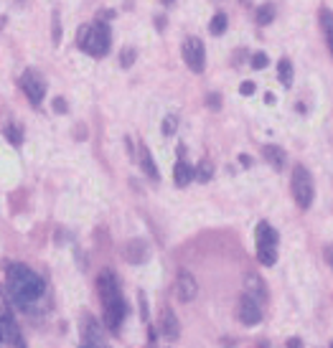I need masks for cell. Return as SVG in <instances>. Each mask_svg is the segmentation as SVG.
Returning <instances> with one entry per match:
<instances>
[{
    "label": "cell",
    "mask_w": 333,
    "mask_h": 348,
    "mask_svg": "<svg viewBox=\"0 0 333 348\" xmlns=\"http://www.w3.org/2000/svg\"><path fill=\"white\" fill-rule=\"evenodd\" d=\"M79 331H81V338H84V346H105V336H102V325L92 318V315H84L81 323H79Z\"/></svg>",
    "instance_id": "cell-10"
},
{
    "label": "cell",
    "mask_w": 333,
    "mask_h": 348,
    "mask_svg": "<svg viewBox=\"0 0 333 348\" xmlns=\"http://www.w3.org/2000/svg\"><path fill=\"white\" fill-rule=\"evenodd\" d=\"M137 150H140V153H137V160H140V168H142V173H145V176H148L150 181H155V183H158L160 173H158V165H155V160H153L150 150H148V147H145L142 142L137 145Z\"/></svg>",
    "instance_id": "cell-13"
},
{
    "label": "cell",
    "mask_w": 333,
    "mask_h": 348,
    "mask_svg": "<svg viewBox=\"0 0 333 348\" xmlns=\"http://www.w3.org/2000/svg\"><path fill=\"white\" fill-rule=\"evenodd\" d=\"M5 287H8L10 302L23 313H36L46 302V282H44V277L36 275L31 267H26L20 262L8 265Z\"/></svg>",
    "instance_id": "cell-1"
},
{
    "label": "cell",
    "mask_w": 333,
    "mask_h": 348,
    "mask_svg": "<svg viewBox=\"0 0 333 348\" xmlns=\"http://www.w3.org/2000/svg\"><path fill=\"white\" fill-rule=\"evenodd\" d=\"M3 133H5V140H8L10 145H15V147L23 142V130H20L18 125H5V130H3Z\"/></svg>",
    "instance_id": "cell-22"
},
{
    "label": "cell",
    "mask_w": 333,
    "mask_h": 348,
    "mask_svg": "<svg viewBox=\"0 0 333 348\" xmlns=\"http://www.w3.org/2000/svg\"><path fill=\"white\" fill-rule=\"evenodd\" d=\"M97 292H99L102 310H105V325L110 331H120L128 318V302L122 297L120 282L110 270H102L97 275Z\"/></svg>",
    "instance_id": "cell-2"
},
{
    "label": "cell",
    "mask_w": 333,
    "mask_h": 348,
    "mask_svg": "<svg viewBox=\"0 0 333 348\" xmlns=\"http://www.w3.org/2000/svg\"><path fill=\"white\" fill-rule=\"evenodd\" d=\"M272 18H275V5H272V3L260 5V8H257V13H255L257 26H267V23H272Z\"/></svg>",
    "instance_id": "cell-20"
},
{
    "label": "cell",
    "mask_w": 333,
    "mask_h": 348,
    "mask_svg": "<svg viewBox=\"0 0 333 348\" xmlns=\"http://www.w3.org/2000/svg\"><path fill=\"white\" fill-rule=\"evenodd\" d=\"M194 181V165H189L183 158L176 163V168H173V183L178 186V188H183V186H189Z\"/></svg>",
    "instance_id": "cell-15"
},
{
    "label": "cell",
    "mask_w": 333,
    "mask_h": 348,
    "mask_svg": "<svg viewBox=\"0 0 333 348\" xmlns=\"http://www.w3.org/2000/svg\"><path fill=\"white\" fill-rule=\"evenodd\" d=\"M331 348H333V343H331Z\"/></svg>",
    "instance_id": "cell-36"
},
{
    "label": "cell",
    "mask_w": 333,
    "mask_h": 348,
    "mask_svg": "<svg viewBox=\"0 0 333 348\" xmlns=\"http://www.w3.org/2000/svg\"><path fill=\"white\" fill-rule=\"evenodd\" d=\"M148 257H150V247H148L145 239H130V242H128V247H125V259H128L130 265H142V262H148Z\"/></svg>",
    "instance_id": "cell-12"
},
{
    "label": "cell",
    "mask_w": 333,
    "mask_h": 348,
    "mask_svg": "<svg viewBox=\"0 0 333 348\" xmlns=\"http://www.w3.org/2000/svg\"><path fill=\"white\" fill-rule=\"evenodd\" d=\"M160 3H163V5H171V3H176V0H160Z\"/></svg>",
    "instance_id": "cell-33"
},
{
    "label": "cell",
    "mask_w": 333,
    "mask_h": 348,
    "mask_svg": "<svg viewBox=\"0 0 333 348\" xmlns=\"http://www.w3.org/2000/svg\"><path fill=\"white\" fill-rule=\"evenodd\" d=\"M318 20H321V28H323L328 51H331V56H333V13L328 8H321V10H318Z\"/></svg>",
    "instance_id": "cell-17"
},
{
    "label": "cell",
    "mask_w": 333,
    "mask_h": 348,
    "mask_svg": "<svg viewBox=\"0 0 333 348\" xmlns=\"http://www.w3.org/2000/svg\"><path fill=\"white\" fill-rule=\"evenodd\" d=\"M81 348H105V346H81Z\"/></svg>",
    "instance_id": "cell-34"
},
{
    "label": "cell",
    "mask_w": 333,
    "mask_h": 348,
    "mask_svg": "<svg viewBox=\"0 0 333 348\" xmlns=\"http://www.w3.org/2000/svg\"><path fill=\"white\" fill-rule=\"evenodd\" d=\"M262 155H265V160L275 170H282V168H285V150H282V147H277V145H265V147H262Z\"/></svg>",
    "instance_id": "cell-16"
},
{
    "label": "cell",
    "mask_w": 333,
    "mask_h": 348,
    "mask_svg": "<svg viewBox=\"0 0 333 348\" xmlns=\"http://www.w3.org/2000/svg\"><path fill=\"white\" fill-rule=\"evenodd\" d=\"M135 56H137L135 49H130V46L122 49V51H120V67H122V69H130V67L135 64Z\"/></svg>",
    "instance_id": "cell-24"
},
{
    "label": "cell",
    "mask_w": 333,
    "mask_h": 348,
    "mask_svg": "<svg viewBox=\"0 0 333 348\" xmlns=\"http://www.w3.org/2000/svg\"><path fill=\"white\" fill-rule=\"evenodd\" d=\"M290 188H293V199L298 204V209H310L313 204V196H316V186H313V176L305 165H295L293 168V181H290Z\"/></svg>",
    "instance_id": "cell-4"
},
{
    "label": "cell",
    "mask_w": 333,
    "mask_h": 348,
    "mask_svg": "<svg viewBox=\"0 0 333 348\" xmlns=\"http://www.w3.org/2000/svg\"><path fill=\"white\" fill-rule=\"evenodd\" d=\"M244 287H247V295H252L255 300H262V302H265L267 297H269V290H267L265 279L257 277V275H247Z\"/></svg>",
    "instance_id": "cell-14"
},
{
    "label": "cell",
    "mask_w": 333,
    "mask_h": 348,
    "mask_svg": "<svg viewBox=\"0 0 333 348\" xmlns=\"http://www.w3.org/2000/svg\"><path fill=\"white\" fill-rule=\"evenodd\" d=\"M237 315H239L242 325H247V328L262 323V308H260V302H257L252 295H247V292H244V295L239 297V302H237Z\"/></svg>",
    "instance_id": "cell-8"
},
{
    "label": "cell",
    "mask_w": 333,
    "mask_h": 348,
    "mask_svg": "<svg viewBox=\"0 0 333 348\" xmlns=\"http://www.w3.org/2000/svg\"><path fill=\"white\" fill-rule=\"evenodd\" d=\"M285 348H303V341H300V338H287Z\"/></svg>",
    "instance_id": "cell-31"
},
{
    "label": "cell",
    "mask_w": 333,
    "mask_h": 348,
    "mask_svg": "<svg viewBox=\"0 0 333 348\" xmlns=\"http://www.w3.org/2000/svg\"><path fill=\"white\" fill-rule=\"evenodd\" d=\"M277 76H280V81L285 86H293V64H290V59H280L277 61Z\"/></svg>",
    "instance_id": "cell-19"
},
{
    "label": "cell",
    "mask_w": 333,
    "mask_h": 348,
    "mask_svg": "<svg viewBox=\"0 0 333 348\" xmlns=\"http://www.w3.org/2000/svg\"><path fill=\"white\" fill-rule=\"evenodd\" d=\"M160 333L168 341H178V336H181V323H178V318L173 315L171 308L160 310Z\"/></svg>",
    "instance_id": "cell-11"
},
{
    "label": "cell",
    "mask_w": 333,
    "mask_h": 348,
    "mask_svg": "<svg viewBox=\"0 0 333 348\" xmlns=\"http://www.w3.org/2000/svg\"><path fill=\"white\" fill-rule=\"evenodd\" d=\"M140 310H142V318L148 320V305H145V295L140 292Z\"/></svg>",
    "instance_id": "cell-32"
},
{
    "label": "cell",
    "mask_w": 333,
    "mask_h": 348,
    "mask_svg": "<svg viewBox=\"0 0 333 348\" xmlns=\"http://www.w3.org/2000/svg\"><path fill=\"white\" fill-rule=\"evenodd\" d=\"M255 81H242V86H239V92L244 94V97H249V94H255Z\"/></svg>",
    "instance_id": "cell-28"
},
{
    "label": "cell",
    "mask_w": 333,
    "mask_h": 348,
    "mask_svg": "<svg viewBox=\"0 0 333 348\" xmlns=\"http://www.w3.org/2000/svg\"><path fill=\"white\" fill-rule=\"evenodd\" d=\"M61 41V23H59V15L54 13V44Z\"/></svg>",
    "instance_id": "cell-27"
},
{
    "label": "cell",
    "mask_w": 333,
    "mask_h": 348,
    "mask_svg": "<svg viewBox=\"0 0 333 348\" xmlns=\"http://www.w3.org/2000/svg\"><path fill=\"white\" fill-rule=\"evenodd\" d=\"M181 54H183V61H186V67L191 71H196V74L203 71V67H206V51H203V44H201L196 36H191V38L183 41Z\"/></svg>",
    "instance_id": "cell-7"
},
{
    "label": "cell",
    "mask_w": 333,
    "mask_h": 348,
    "mask_svg": "<svg viewBox=\"0 0 333 348\" xmlns=\"http://www.w3.org/2000/svg\"><path fill=\"white\" fill-rule=\"evenodd\" d=\"M206 104H209L211 110H219V107H221V99H219V94H209V99H206Z\"/></svg>",
    "instance_id": "cell-29"
},
{
    "label": "cell",
    "mask_w": 333,
    "mask_h": 348,
    "mask_svg": "<svg viewBox=\"0 0 333 348\" xmlns=\"http://www.w3.org/2000/svg\"><path fill=\"white\" fill-rule=\"evenodd\" d=\"M176 295L181 302H191L196 295H199V285H196V277L189 272V270H181L178 277H176Z\"/></svg>",
    "instance_id": "cell-9"
},
{
    "label": "cell",
    "mask_w": 333,
    "mask_h": 348,
    "mask_svg": "<svg viewBox=\"0 0 333 348\" xmlns=\"http://www.w3.org/2000/svg\"><path fill=\"white\" fill-rule=\"evenodd\" d=\"M255 242H257V259L265 267H272L277 262V231L267 221H260L255 229Z\"/></svg>",
    "instance_id": "cell-5"
},
{
    "label": "cell",
    "mask_w": 333,
    "mask_h": 348,
    "mask_svg": "<svg viewBox=\"0 0 333 348\" xmlns=\"http://www.w3.org/2000/svg\"><path fill=\"white\" fill-rule=\"evenodd\" d=\"M194 178L201 181V183H209V181L214 178V165H211V160H209V158H203L199 165L194 168Z\"/></svg>",
    "instance_id": "cell-18"
},
{
    "label": "cell",
    "mask_w": 333,
    "mask_h": 348,
    "mask_svg": "<svg viewBox=\"0 0 333 348\" xmlns=\"http://www.w3.org/2000/svg\"><path fill=\"white\" fill-rule=\"evenodd\" d=\"M110 44H112V36H110V28L105 20H94L92 26H81L76 33V46L97 59L107 56Z\"/></svg>",
    "instance_id": "cell-3"
},
{
    "label": "cell",
    "mask_w": 333,
    "mask_h": 348,
    "mask_svg": "<svg viewBox=\"0 0 333 348\" xmlns=\"http://www.w3.org/2000/svg\"><path fill=\"white\" fill-rule=\"evenodd\" d=\"M176 130H178V117H176V115H165V120H163V135H165V138H173Z\"/></svg>",
    "instance_id": "cell-23"
},
{
    "label": "cell",
    "mask_w": 333,
    "mask_h": 348,
    "mask_svg": "<svg viewBox=\"0 0 333 348\" xmlns=\"http://www.w3.org/2000/svg\"><path fill=\"white\" fill-rule=\"evenodd\" d=\"M20 86H23V92H26V97L31 99V104H41L44 102V97H46V81H44V76L38 74L36 69H26L23 71V76H20Z\"/></svg>",
    "instance_id": "cell-6"
},
{
    "label": "cell",
    "mask_w": 333,
    "mask_h": 348,
    "mask_svg": "<svg viewBox=\"0 0 333 348\" xmlns=\"http://www.w3.org/2000/svg\"><path fill=\"white\" fill-rule=\"evenodd\" d=\"M323 254H326V262L331 265V270H333V244H328V247L323 249Z\"/></svg>",
    "instance_id": "cell-30"
},
{
    "label": "cell",
    "mask_w": 333,
    "mask_h": 348,
    "mask_svg": "<svg viewBox=\"0 0 333 348\" xmlns=\"http://www.w3.org/2000/svg\"><path fill=\"white\" fill-rule=\"evenodd\" d=\"M0 338H3V331H0Z\"/></svg>",
    "instance_id": "cell-35"
},
{
    "label": "cell",
    "mask_w": 333,
    "mask_h": 348,
    "mask_svg": "<svg viewBox=\"0 0 333 348\" xmlns=\"http://www.w3.org/2000/svg\"><path fill=\"white\" fill-rule=\"evenodd\" d=\"M267 64H269V59H267L265 51H257V54L252 56V67H255V69H265Z\"/></svg>",
    "instance_id": "cell-25"
},
{
    "label": "cell",
    "mask_w": 333,
    "mask_h": 348,
    "mask_svg": "<svg viewBox=\"0 0 333 348\" xmlns=\"http://www.w3.org/2000/svg\"><path fill=\"white\" fill-rule=\"evenodd\" d=\"M209 31H211V36H221L226 31V13H216L209 23Z\"/></svg>",
    "instance_id": "cell-21"
},
{
    "label": "cell",
    "mask_w": 333,
    "mask_h": 348,
    "mask_svg": "<svg viewBox=\"0 0 333 348\" xmlns=\"http://www.w3.org/2000/svg\"><path fill=\"white\" fill-rule=\"evenodd\" d=\"M54 112H59V115H67L69 112V104L64 97H54Z\"/></svg>",
    "instance_id": "cell-26"
}]
</instances>
